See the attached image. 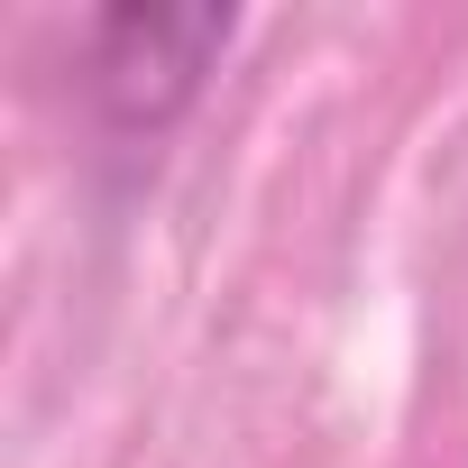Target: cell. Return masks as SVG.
Here are the masks:
<instances>
[{
	"label": "cell",
	"mask_w": 468,
	"mask_h": 468,
	"mask_svg": "<svg viewBox=\"0 0 468 468\" xmlns=\"http://www.w3.org/2000/svg\"><path fill=\"white\" fill-rule=\"evenodd\" d=\"M229 28L239 19L211 10V0H129V10H101L92 37H83V83H92L101 120L111 129H165L202 92Z\"/></svg>",
	"instance_id": "6da1fadb"
}]
</instances>
